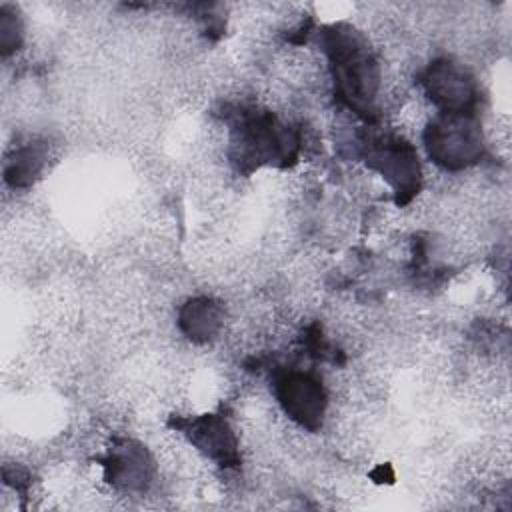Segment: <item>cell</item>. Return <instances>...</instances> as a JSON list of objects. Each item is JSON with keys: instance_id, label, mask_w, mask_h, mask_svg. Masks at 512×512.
Instances as JSON below:
<instances>
[{"instance_id": "5", "label": "cell", "mask_w": 512, "mask_h": 512, "mask_svg": "<svg viewBox=\"0 0 512 512\" xmlns=\"http://www.w3.org/2000/svg\"><path fill=\"white\" fill-rule=\"evenodd\" d=\"M224 314L222 308L210 298L188 300L178 314L180 330L194 342L212 340L222 328Z\"/></svg>"}, {"instance_id": "2", "label": "cell", "mask_w": 512, "mask_h": 512, "mask_svg": "<svg viewBox=\"0 0 512 512\" xmlns=\"http://www.w3.org/2000/svg\"><path fill=\"white\" fill-rule=\"evenodd\" d=\"M276 396L286 416L302 428L316 430L328 406L322 382L308 372H288L276 384Z\"/></svg>"}, {"instance_id": "6", "label": "cell", "mask_w": 512, "mask_h": 512, "mask_svg": "<svg viewBox=\"0 0 512 512\" xmlns=\"http://www.w3.org/2000/svg\"><path fill=\"white\" fill-rule=\"evenodd\" d=\"M0 36H2V48L4 52H10L18 46L20 42V24L14 14L2 12V22H0Z\"/></svg>"}, {"instance_id": "1", "label": "cell", "mask_w": 512, "mask_h": 512, "mask_svg": "<svg viewBox=\"0 0 512 512\" xmlns=\"http://www.w3.org/2000/svg\"><path fill=\"white\" fill-rule=\"evenodd\" d=\"M424 140L430 158L450 170L466 168L482 156L480 124L470 114H444L428 124Z\"/></svg>"}, {"instance_id": "3", "label": "cell", "mask_w": 512, "mask_h": 512, "mask_svg": "<svg viewBox=\"0 0 512 512\" xmlns=\"http://www.w3.org/2000/svg\"><path fill=\"white\" fill-rule=\"evenodd\" d=\"M426 90L444 114H470L468 108L476 100L472 76L462 66L448 60H438L430 66Z\"/></svg>"}, {"instance_id": "4", "label": "cell", "mask_w": 512, "mask_h": 512, "mask_svg": "<svg viewBox=\"0 0 512 512\" xmlns=\"http://www.w3.org/2000/svg\"><path fill=\"white\" fill-rule=\"evenodd\" d=\"M190 442L206 458L228 466L238 460V442L232 428L220 416H204L190 430Z\"/></svg>"}]
</instances>
